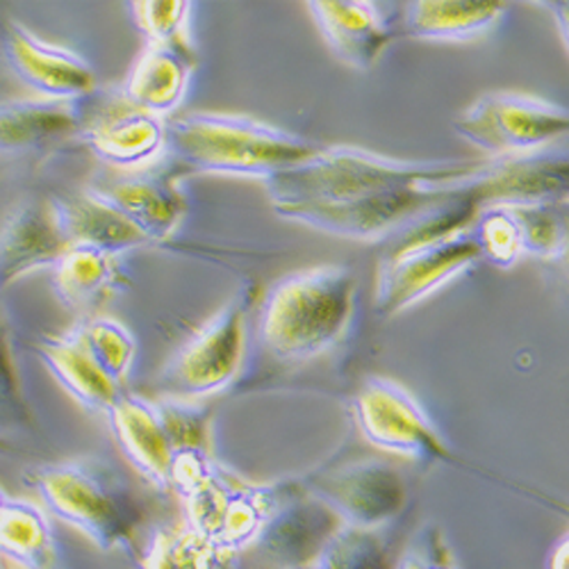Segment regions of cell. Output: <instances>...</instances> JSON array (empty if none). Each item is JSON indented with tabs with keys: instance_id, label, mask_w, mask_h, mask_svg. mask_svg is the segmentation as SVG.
<instances>
[{
	"instance_id": "1",
	"label": "cell",
	"mask_w": 569,
	"mask_h": 569,
	"mask_svg": "<svg viewBox=\"0 0 569 569\" xmlns=\"http://www.w3.org/2000/svg\"><path fill=\"white\" fill-rule=\"evenodd\" d=\"M483 160H397L358 147H321L308 162L264 180L271 208L349 203L467 180Z\"/></svg>"
},
{
	"instance_id": "2",
	"label": "cell",
	"mask_w": 569,
	"mask_h": 569,
	"mask_svg": "<svg viewBox=\"0 0 569 569\" xmlns=\"http://www.w3.org/2000/svg\"><path fill=\"white\" fill-rule=\"evenodd\" d=\"M167 151L201 173L264 182L308 162L321 144L242 114L189 112L167 121Z\"/></svg>"
},
{
	"instance_id": "3",
	"label": "cell",
	"mask_w": 569,
	"mask_h": 569,
	"mask_svg": "<svg viewBox=\"0 0 569 569\" xmlns=\"http://www.w3.org/2000/svg\"><path fill=\"white\" fill-rule=\"evenodd\" d=\"M431 192L445 201V208L401 232L397 242L426 240L467 228L486 208L540 206L569 199V141L531 153L483 160V167L471 178L431 187Z\"/></svg>"
},
{
	"instance_id": "4",
	"label": "cell",
	"mask_w": 569,
	"mask_h": 569,
	"mask_svg": "<svg viewBox=\"0 0 569 569\" xmlns=\"http://www.w3.org/2000/svg\"><path fill=\"white\" fill-rule=\"evenodd\" d=\"M356 276L326 264L282 278L260 312V340L280 362H303L336 347L351 323Z\"/></svg>"
},
{
	"instance_id": "5",
	"label": "cell",
	"mask_w": 569,
	"mask_h": 569,
	"mask_svg": "<svg viewBox=\"0 0 569 569\" xmlns=\"http://www.w3.org/2000/svg\"><path fill=\"white\" fill-rule=\"evenodd\" d=\"M28 481L46 508L101 551L128 545L144 519L121 473L97 458L41 465L28 471Z\"/></svg>"
},
{
	"instance_id": "6",
	"label": "cell",
	"mask_w": 569,
	"mask_h": 569,
	"mask_svg": "<svg viewBox=\"0 0 569 569\" xmlns=\"http://www.w3.org/2000/svg\"><path fill=\"white\" fill-rule=\"evenodd\" d=\"M483 260L471 226L415 242H392L378 264L376 310L395 317Z\"/></svg>"
},
{
	"instance_id": "7",
	"label": "cell",
	"mask_w": 569,
	"mask_h": 569,
	"mask_svg": "<svg viewBox=\"0 0 569 569\" xmlns=\"http://www.w3.org/2000/svg\"><path fill=\"white\" fill-rule=\"evenodd\" d=\"M453 130L492 158L531 153L569 141V108L529 93L497 91L471 103L453 121Z\"/></svg>"
},
{
	"instance_id": "8",
	"label": "cell",
	"mask_w": 569,
	"mask_h": 569,
	"mask_svg": "<svg viewBox=\"0 0 569 569\" xmlns=\"http://www.w3.org/2000/svg\"><path fill=\"white\" fill-rule=\"evenodd\" d=\"M249 292L230 299L164 367L160 383L178 399H201L228 388L247 353Z\"/></svg>"
},
{
	"instance_id": "9",
	"label": "cell",
	"mask_w": 569,
	"mask_h": 569,
	"mask_svg": "<svg viewBox=\"0 0 569 569\" xmlns=\"http://www.w3.org/2000/svg\"><path fill=\"white\" fill-rule=\"evenodd\" d=\"M360 433L378 449L410 460H451V451L412 395L390 378H367L353 399Z\"/></svg>"
},
{
	"instance_id": "10",
	"label": "cell",
	"mask_w": 569,
	"mask_h": 569,
	"mask_svg": "<svg viewBox=\"0 0 569 569\" xmlns=\"http://www.w3.org/2000/svg\"><path fill=\"white\" fill-rule=\"evenodd\" d=\"M306 490L333 510L342 525L378 531L401 515L408 503V483L386 460L369 458L323 471Z\"/></svg>"
},
{
	"instance_id": "11",
	"label": "cell",
	"mask_w": 569,
	"mask_h": 569,
	"mask_svg": "<svg viewBox=\"0 0 569 569\" xmlns=\"http://www.w3.org/2000/svg\"><path fill=\"white\" fill-rule=\"evenodd\" d=\"M340 527L342 519L333 510L308 490L292 486L253 545L278 569L308 567Z\"/></svg>"
},
{
	"instance_id": "12",
	"label": "cell",
	"mask_w": 569,
	"mask_h": 569,
	"mask_svg": "<svg viewBox=\"0 0 569 569\" xmlns=\"http://www.w3.org/2000/svg\"><path fill=\"white\" fill-rule=\"evenodd\" d=\"M3 49L12 73L34 89L39 99L76 103L97 87L87 60L39 39L21 23L8 26Z\"/></svg>"
},
{
	"instance_id": "13",
	"label": "cell",
	"mask_w": 569,
	"mask_h": 569,
	"mask_svg": "<svg viewBox=\"0 0 569 569\" xmlns=\"http://www.w3.org/2000/svg\"><path fill=\"white\" fill-rule=\"evenodd\" d=\"M67 249L51 201L19 203L0 226V290L37 269H53Z\"/></svg>"
},
{
	"instance_id": "14",
	"label": "cell",
	"mask_w": 569,
	"mask_h": 569,
	"mask_svg": "<svg viewBox=\"0 0 569 569\" xmlns=\"http://www.w3.org/2000/svg\"><path fill=\"white\" fill-rule=\"evenodd\" d=\"M308 10L328 49L358 71H369L397 37L378 6L367 0H317Z\"/></svg>"
},
{
	"instance_id": "15",
	"label": "cell",
	"mask_w": 569,
	"mask_h": 569,
	"mask_svg": "<svg viewBox=\"0 0 569 569\" xmlns=\"http://www.w3.org/2000/svg\"><path fill=\"white\" fill-rule=\"evenodd\" d=\"M108 419L130 465L149 483L167 490L171 486L176 453L156 403L134 395H121V399L110 408Z\"/></svg>"
},
{
	"instance_id": "16",
	"label": "cell",
	"mask_w": 569,
	"mask_h": 569,
	"mask_svg": "<svg viewBox=\"0 0 569 569\" xmlns=\"http://www.w3.org/2000/svg\"><path fill=\"white\" fill-rule=\"evenodd\" d=\"M194 69L197 58L189 41L149 43L126 80L123 99L149 114H169L184 99Z\"/></svg>"
},
{
	"instance_id": "17",
	"label": "cell",
	"mask_w": 569,
	"mask_h": 569,
	"mask_svg": "<svg viewBox=\"0 0 569 569\" xmlns=\"http://www.w3.org/2000/svg\"><path fill=\"white\" fill-rule=\"evenodd\" d=\"M80 137L99 160L121 169L151 164L167 151V123L130 103L121 112L87 123Z\"/></svg>"
},
{
	"instance_id": "18",
	"label": "cell",
	"mask_w": 569,
	"mask_h": 569,
	"mask_svg": "<svg viewBox=\"0 0 569 569\" xmlns=\"http://www.w3.org/2000/svg\"><path fill=\"white\" fill-rule=\"evenodd\" d=\"M97 192L144 234L149 244L173 237L187 210L178 184L156 173H134Z\"/></svg>"
},
{
	"instance_id": "19",
	"label": "cell",
	"mask_w": 569,
	"mask_h": 569,
	"mask_svg": "<svg viewBox=\"0 0 569 569\" xmlns=\"http://www.w3.org/2000/svg\"><path fill=\"white\" fill-rule=\"evenodd\" d=\"M58 226L69 247L97 249L117 258L119 253L149 244L112 203H108L97 189L67 199L51 201Z\"/></svg>"
},
{
	"instance_id": "20",
	"label": "cell",
	"mask_w": 569,
	"mask_h": 569,
	"mask_svg": "<svg viewBox=\"0 0 569 569\" xmlns=\"http://www.w3.org/2000/svg\"><path fill=\"white\" fill-rule=\"evenodd\" d=\"M76 103L49 99H12L0 103V156H23L82 132Z\"/></svg>"
},
{
	"instance_id": "21",
	"label": "cell",
	"mask_w": 569,
	"mask_h": 569,
	"mask_svg": "<svg viewBox=\"0 0 569 569\" xmlns=\"http://www.w3.org/2000/svg\"><path fill=\"white\" fill-rule=\"evenodd\" d=\"M506 10L483 0H417L406 8L403 30L426 41H467L492 30Z\"/></svg>"
},
{
	"instance_id": "22",
	"label": "cell",
	"mask_w": 569,
	"mask_h": 569,
	"mask_svg": "<svg viewBox=\"0 0 569 569\" xmlns=\"http://www.w3.org/2000/svg\"><path fill=\"white\" fill-rule=\"evenodd\" d=\"M37 353L41 362L58 378V383L87 410L110 412L121 399V388L112 378L97 367L69 336L46 338Z\"/></svg>"
},
{
	"instance_id": "23",
	"label": "cell",
	"mask_w": 569,
	"mask_h": 569,
	"mask_svg": "<svg viewBox=\"0 0 569 569\" xmlns=\"http://www.w3.org/2000/svg\"><path fill=\"white\" fill-rule=\"evenodd\" d=\"M0 556L21 569H56V538L49 519L37 506L8 501L0 510Z\"/></svg>"
},
{
	"instance_id": "24",
	"label": "cell",
	"mask_w": 569,
	"mask_h": 569,
	"mask_svg": "<svg viewBox=\"0 0 569 569\" xmlns=\"http://www.w3.org/2000/svg\"><path fill=\"white\" fill-rule=\"evenodd\" d=\"M117 284L112 256L87 247H69L53 267V290L67 308L99 303Z\"/></svg>"
},
{
	"instance_id": "25",
	"label": "cell",
	"mask_w": 569,
	"mask_h": 569,
	"mask_svg": "<svg viewBox=\"0 0 569 569\" xmlns=\"http://www.w3.org/2000/svg\"><path fill=\"white\" fill-rule=\"evenodd\" d=\"M99 369H103L114 383H121L134 360V338L130 330L108 317H93L67 333Z\"/></svg>"
},
{
	"instance_id": "26",
	"label": "cell",
	"mask_w": 569,
	"mask_h": 569,
	"mask_svg": "<svg viewBox=\"0 0 569 569\" xmlns=\"http://www.w3.org/2000/svg\"><path fill=\"white\" fill-rule=\"evenodd\" d=\"M390 558L378 531L342 525L315 558L312 569H388Z\"/></svg>"
},
{
	"instance_id": "27",
	"label": "cell",
	"mask_w": 569,
	"mask_h": 569,
	"mask_svg": "<svg viewBox=\"0 0 569 569\" xmlns=\"http://www.w3.org/2000/svg\"><path fill=\"white\" fill-rule=\"evenodd\" d=\"M219 547L197 529L158 533L147 556V569H214Z\"/></svg>"
},
{
	"instance_id": "28",
	"label": "cell",
	"mask_w": 569,
	"mask_h": 569,
	"mask_svg": "<svg viewBox=\"0 0 569 569\" xmlns=\"http://www.w3.org/2000/svg\"><path fill=\"white\" fill-rule=\"evenodd\" d=\"M162 419L173 453H208L210 412L189 399H160L153 401Z\"/></svg>"
},
{
	"instance_id": "29",
	"label": "cell",
	"mask_w": 569,
	"mask_h": 569,
	"mask_svg": "<svg viewBox=\"0 0 569 569\" xmlns=\"http://www.w3.org/2000/svg\"><path fill=\"white\" fill-rule=\"evenodd\" d=\"M473 232L479 237L483 249V260L508 269L525 253L521 249V234L515 217L508 208H486L471 221Z\"/></svg>"
},
{
	"instance_id": "30",
	"label": "cell",
	"mask_w": 569,
	"mask_h": 569,
	"mask_svg": "<svg viewBox=\"0 0 569 569\" xmlns=\"http://www.w3.org/2000/svg\"><path fill=\"white\" fill-rule=\"evenodd\" d=\"M556 203L508 208L519 226L521 249H525V253H531L536 258H545L551 262L556 260L560 249V214Z\"/></svg>"
},
{
	"instance_id": "31",
	"label": "cell",
	"mask_w": 569,
	"mask_h": 569,
	"mask_svg": "<svg viewBox=\"0 0 569 569\" xmlns=\"http://www.w3.org/2000/svg\"><path fill=\"white\" fill-rule=\"evenodd\" d=\"M132 19L137 28L147 34L149 43H176L187 41V19L192 6L173 0H144V3H132Z\"/></svg>"
},
{
	"instance_id": "32",
	"label": "cell",
	"mask_w": 569,
	"mask_h": 569,
	"mask_svg": "<svg viewBox=\"0 0 569 569\" xmlns=\"http://www.w3.org/2000/svg\"><path fill=\"white\" fill-rule=\"evenodd\" d=\"M30 426V410L23 401L19 376L10 356L3 323H0V436L19 433Z\"/></svg>"
},
{
	"instance_id": "33",
	"label": "cell",
	"mask_w": 569,
	"mask_h": 569,
	"mask_svg": "<svg viewBox=\"0 0 569 569\" xmlns=\"http://www.w3.org/2000/svg\"><path fill=\"white\" fill-rule=\"evenodd\" d=\"M397 569H460V562L438 527H423L403 551Z\"/></svg>"
},
{
	"instance_id": "34",
	"label": "cell",
	"mask_w": 569,
	"mask_h": 569,
	"mask_svg": "<svg viewBox=\"0 0 569 569\" xmlns=\"http://www.w3.org/2000/svg\"><path fill=\"white\" fill-rule=\"evenodd\" d=\"M556 206L560 214V249L553 262L569 273V199H562Z\"/></svg>"
},
{
	"instance_id": "35",
	"label": "cell",
	"mask_w": 569,
	"mask_h": 569,
	"mask_svg": "<svg viewBox=\"0 0 569 569\" xmlns=\"http://www.w3.org/2000/svg\"><path fill=\"white\" fill-rule=\"evenodd\" d=\"M549 10L553 12V21L560 30V37H562L565 46L569 49V3H551Z\"/></svg>"
},
{
	"instance_id": "36",
	"label": "cell",
	"mask_w": 569,
	"mask_h": 569,
	"mask_svg": "<svg viewBox=\"0 0 569 569\" xmlns=\"http://www.w3.org/2000/svg\"><path fill=\"white\" fill-rule=\"evenodd\" d=\"M549 569H569V533L556 545Z\"/></svg>"
},
{
	"instance_id": "37",
	"label": "cell",
	"mask_w": 569,
	"mask_h": 569,
	"mask_svg": "<svg viewBox=\"0 0 569 569\" xmlns=\"http://www.w3.org/2000/svg\"><path fill=\"white\" fill-rule=\"evenodd\" d=\"M10 499H6V495L3 492H0V510H3L6 508V503H8Z\"/></svg>"
},
{
	"instance_id": "38",
	"label": "cell",
	"mask_w": 569,
	"mask_h": 569,
	"mask_svg": "<svg viewBox=\"0 0 569 569\" xmlns=\"http://www.w3.org/2000/svg\"><path fill=\"white\" fill-rule=\"evenodd\" d=\"M290 569H312V565H308V567H290Z\"/></svg>"
}]
</instances>
